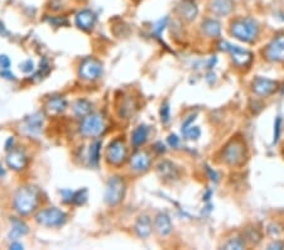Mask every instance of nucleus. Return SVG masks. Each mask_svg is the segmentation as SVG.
I'll list each match as a JSON object with an SVG mask.
<instances>
[{"label":"nucleus","instance_id":"nucleus-33","mask_svg":"<svg viewBox=\"0 0 284 250\" xmlns=\"http://www.w3.org/2000/svg\"><path fill=\"white\" fill-rule=\"evenodd\" d=\"M167 22H168V18L166 17L165 19H161V21L158 22V23L156 24V28H154V32H156L158 36H161V33H162V31H165V28H166V26H167Z\"/></svg>","mask_w":284,"mask_h":250},{"label":"nucleus","instance_id":"nucleus-8","mask_svg":"<svg viewBox=\"0 0 284 250\" xmlns=\"http://www.w3.org/2000/svg\"><path fill=\"white\" fill-rule=\"evenodd\" d=\"M102 73V65L95 58H87L81 63L80 76L84 80L94 81L99 78Z\"/></svg>","mask_w":284,"mask_h":250},{"label":"nucleus","instance_id":"nucleus-36","mask_svg":"<svg viewBox=\"0 0 284 250\" xmlns=\"http://www.w3.org/2000/svg\"><path fill=\"white\" fill-rule=\"evenodd\" d=\"M52 24H55L56 27H62V26H67L68 21L66 18H52L48 19Z\"/></svg>","mask_w":284,"mask_h":250},{"label":"nucleus","instance_id":"nucleus-39","mask_svg":"<svg viewBox=\"0 0 284 250\" xmlns=\"http://www.w3.org/2000/svg\"><path fill=\"white\" fill-rule=\"evenodd\" d=\"M0 75H2V76H6V78H8V80H14V78H16V76H14L13 73L8 72V70L3 71V72L0 73Z\"/></svg>","mask_w":284,"mask_h":250},{"label":"nucleus","instance_id":"nucleus-14","mask_svg":"<svg viewBox=\"0 0 284 250\" xmlns=\"http://www.w3.org/2000/svg\"><path fill=\"white\" fill-rule=\"evenodd\" d=\"M154 227H156L157 232H158L161 236H168L173 230L172 221H171L170 216H168L167 214H163V212H161V214H158L156 216Z\"/></svg>","mask_w":284,"mask_h":250},{"label":"nucleus","instance_id":"nucleus-15","mask_svg":"<svg viewBox=\"0 0 284 250\" xmlns=\"http://www.w3.org/2000/svg\"><path fill=\"white\" fill-rule=\"evenodd\" d=\"M7 163L11 168H13L14 171H21L23 168H26L27 163H28V159L27 156L21 151H13L8 154L7 157Z\"/></svg>","mask_w":284,"mask_h":250},{"label":"nucleus","instance_id":"nucleus-28","mask_svg":"<svg viewBox=\"0 0 284 250\" xmlns=\"http://www.w3.org/2000/svg\"><path fill=\"white\" fill-rule=\"evenodd\" d=\"M244 246H245V244H244V241H242L241 239H239V237L229 240V241L224 245L225 249H242Z\"/></svg>","mask_w":284,"mask_h":250},{"label":"nucleus","instance_id":"nucleus-2","mask_svg":"<svg viewBox=\"0 0 284 250\" xmlns=\"http://www.w3.org/2000/svg\"><path fill=\"white\" fill-rule=\"evenodd\" d=\"M38 205V191L34 187H21L14 197V207L21 215H29Z\"/></svg>","mask_w":284,"mask_h":250},{"label":"nucleus","instance_id":"nucleus-19","mask_svg":"<svg viewBox=\"0 0 284 250\" xmlns=\"http://www.w3.org/2000/svg\"><path fill=\"white\" fill-rule=\"evenodd\" d=\"M43 127V117L41 114H33L32 116L27 117L26 119V129L31 134H38L39 132L42 131Z\"/></svg>","mask_w":284,"mask_h":250},{"label":"nucleus","instance_id":"nucleus-9","mask_svg":"<svg viewBox=\"0 0 284 250\" xmlns=\"http://www.w3.org/2000/svg\"><path fill=\"white\" fill-rule=\"evenodd\" d=\"M266 60L271 62H284V36H278L264 51Z\"/></svg>","mask_w":284,"mask_h":250},{"label":"nucleus","instance_id":"nucleus-5","mask_svg":"<svg viewBox=\"0 0 284 250\" xmlns=\"http://www.w3.org/2000/svg\"><path fill=\"white\" fill-rule=\"evenodd\" d=\"M105 121L100 114H89L80 125V132L84 137H97L104 132Z\"/></svg>","mask_w":284,"mask_h":250},{"label":"nucleus","instance_id":"nucleus-37","mask_svg":"<svg viewBox=\"0 0 284 250\" xmlns=\"http://www.w3.org/2000/svg\"><path fill=\"white\" fill-rule=\"evenodd\" d=\"M168 143H170V146L173 147V148H177L178 144H180V139L177 138V136H170Z\"/></svg>","mask_w":284,"mask_h":250},{"label":"nucleus","instance_id":"nucleus-29","mask_svg":"<svg viewBox=\"0 0 284 250\" xmlns=\"http://www.w3.org/2000/svg\"><path fill=\"white\" fill-rule=\"evenodd\" d=\"M183 134H185L188 139H197L200 138L201 131L197 128V127H190V128H187L185 132H183Z\"/></svg>","mask_w":284,"mask_h":250},{"label":"nucleus","instance_id":"nucleus-41","mask_svg":"<svg viewBox=\"0 0 284 250\" xmlns=\"http://www.w3.org/2000/svg\"><path fill=\"white\" fill-rule=\"evenodd\" d=\"M0 34H7V29L2 22H0Z\"/></svg>","mask_w":284,"mask_h":250},{"label":"nucleus","instance_id":"nucleus-26","mask_svg":"<svg viewBox=\"0 0 284 250\" xmlns=\"http://www.w3.org/2000/svg\"><path fill=\"white\" fill-rule=\"evenodd\" d=\"M100 148H101V143L99 141L92 143L90 147V163L95 167L99 164L100 161Z\"/></svg>","mask_w":284,"mask_h":250},{"label":"nucleus","instance_id":"nucleus-31","mask_svg":"<svg viewBox=\"0 0 284 250\" xmlns=\"http://www.w3.org/2000/svg\"><path fill=\"white\" fill-rule=\"evenodd\" d=\"M280 131H281V117H276L275 122H274V143L279 141V137H280Z\"/></svg>","mask_w":284,"mask_h":250},{"label":"nucleus","instance_id":"nucleus-18","mask_svg":"<svg viewBox=\"0 0 284 250\" xmlns=\"http://www.w3.org/2000/svg\"><path fill=\"white\" fill-rule=\"evenodd\" d=\"M157 170H158L161 177L165 178V180H176L178 177V170L170 161H163L162 163H159Z\"/></svg>","mask_w":284,"mask_h":250},{"label":"nucleus","instance_id":"nucleus-32","mask_svg":"<svg viewBox=\"0 0 284 250\" xmlns=\"http://www.w3.org/2000/svg\"><path fill=\"white\" fill-rule=\"evenodd\" d=\"M248 240L253 244H258L260 241V234L258 232V230L255 229H249L248 230Z\"/></svg>","mask_w":284,"mask_h":250},{"label":"nucleus","instance_id":"nucleus-23","mask_svg":"<svg viewBox=\"0 0 284 250\" xmlns=\"http://www.w3.org/2000/svg\"><path fill=\"white\" fill-rule=\"evenodd\" d=\"M28 232V226L24 224L22 220L12 219V231L9 234L11 239H17V237L24 236Z\"/></svg>","mask_w":284,"mask_h":250},{"label":"nucleus","instance_id":"nucleus-38","mask_svg":"<svg viewBox=\"0 0 284 250\" xmlns=\"http://www.w3.org/2000/svg\"><path fill=\"white\" fill-rule=\"evenodd\" d=\"M195 119H196V115H192V116H190L187 120H186L185 122H183V125H182V133L186 131V129L190 128V127H191V122H192Z\"/></svg>","mask_w":284,"mask_h":250},{"label":"nucleus","instance_id":"nucleus-22","mask_svg":"<svg viewBox=\"0 0 284 250\" xmlns=\"http://www.w3.org/2000/svg\"><path fill=\"white\" fill-rule=\"evenodd\" d=\"M47 110L52 114H61L66 110L67 107V102H66L65 99L62 97H53V99L48 100L47 102Z\"/></svg>","mask_w":284,"mask_h":250},{"label":"nucleus","instance_id":"nucleus-3","mask_svg":"<svg viewBox=\"0 0 284 250\" xmlns=\"http://www.w3.org/2000/svg\"><path fill=\"white\" fill-rule=\"evenodd\" d=\"M125 195V183L121 177H111L106 185L105 191V202L110 206H116L123 201Z\"/></svg>","mask_w":284,"mask_h":250},{"label":"nucleus","instance_id":"nucleus-4","mask_svg":"<svg viewBox=\"0 0 284 250\" xmlns=\"http://www.w3.org/2000/svg\"><path fill=\"white\" fill-rule=\"evenodd\" d=\"M245 144L240 139L230 142L224 149V161L230 166H240L245 161Z\"/></svg>","mask_w":284,"mask_h":250},{"label":"nucleus","instance_id":"nucleus-1","mask_svg":"<svg viewBox=\"0 0 284 250\" xmlns=\"http://www.w3.org/2000/svg\"><path fill=\"white\" fill-rule=\"evenodd\" d=\"M230 32L239 41L251 43L259 34V24L253 18H240L232 22Z\"/></svg>","mask_w":284,"mask_h":250},{"label":"nucleus","instance_id":"nucleus-10","mask_svg":"<svg viewBox=\"0 0 284 250\" xmlns=\"http://www.w3.org/2000/svg\"><path fill=\"white\" fill-rule=\"evenodd\" d=\"M227 51L231 53L232 62H234V65L237 66V67H246V66L250 65L251 61H253V55H251L249 51L239 47V46H232L229 43Z\"/></svg>","mask_w":284,"mask_h":250},{"label":"nucleus","instance_id":"nucleus-6","mask_svg":"<svg viewBox=\"0 0 284 250\" xmlns=\"http://www.w3.org/2000/svg\"><path fill=\"white\" fill-rule=\"evenodd\" d=\"M36 220L38 224L48 227L61 226L66 222V214L56 207L46 208L37 214Z\"/></svg>","mask_w":284,"mask_h":250},{"label":"nucleus","instance_id":"nucleus-16","mask_svg":"<svg viewBox=\"0 0 284 250\" xmlns=\"http://www.w3.org/2000/svg\"><path fill=\"white\" fill-rule=\"evenodd\" d=\"M210 9L216 16H229L234 11V2L232 0H212Z\"/></svg>","mask_w":284,"mask_h":250},{"label":"nucleus","instance_id":"nucleus-27","mask_svg":"<svg viewBox=\"0 0 284 250\" xmlns=\"http://www.w3.org/2000/svg\"><path fill=\"white\" fill-rule=\"evenodd\" d=\"M87 201V190H80L73 193L72 202L75 205H84Z\"/></svg>","mask_w":284,"mask_h":250},{"label":"nucleus","instance_id":"nucleus-20","mask_svg":"<svg viewBox=\"0 0 284 250\" xmlns=\"http://www.w3.org/2000/svg\"><path fill=\"white\" fill-rule=\"evenodd\" d=\"M135 232L140 237H148L152 232V221L148 216H140L135 224Z\"/></svg>","mask_w":284,"mask_h":250},{"label":"nucleus","instance_id":"nucleus-13","mask_svg":"<svg viewBox=\"0 0 284 250\" xmlns=\"http://www.w3.org/2000/svg\"><path fill=\"white\" fill-rule=\"evenodd\" d=\"M131 170L135 172H146L151 167V157L146 152H136L130 159Z\"/></svg>","mask_w":284,"mask_h":250},{"label":"nucleus","instance_id":"nucleus-21","mask_svg":"<svg viewBox=\"0 0 284 250\" xmlns=\"http://www.w3.org/2000/svg\"><path fill=\"white\" fill-rule=\"evenodd\" d=\"M201 27L207 37H219L221 33V24L216 19H206Z\"/></svg>","mask_w":284,"mask_h":250},{"label":"nucleus","instance_id":"nucleus-40","mask_svg":"<svg viewBox=\"0 0 284 250\" xmlns=\"http://www.w3.org/2000/svg\"><path fill=\"white\" fill-rule=\"evenodd\" d=\"M11 249H23V245L17 244V242H14V244L11 245Z\"/></svg>","mask_w":284,"mask_h":250},{"label":"nucleus","instance_id":"nucleus-17","mask_svg":"<svg viewBox=\"0 0 284 250\" xmlns=\"http://www.w3.org/2000/svg\"><path fill=\"white\" fill-rule=\"evenodd\" d=\"M178 12H180V14L182 16V18L191 22L197 17L198 8L193 0H183L181 6L178 7Z\"/></svg>","mask_w":284,"mask_h":250},{"label":"nucleus","instance_id":"nucleus-24","mask_svg":"<svg viewBox=\"0 0 284 250\" xmlns=\"http://www.w3.org/2000/svg\"><path fill=\"white\" fill-rule=\"evenodd\" d=\"M73 111H75V114L80 117L87 116V115L91 114V111H92L91 102H89L87 100H82V99L77 100V101L75 102V106H73Z\"/></svg>","mask_w":284,"mask_h":250},{"label":"nucleus","instance_id":"nucleus-12","mask_svg":"<svg viewBox=\"0 0 284 250\" xmlns=\"http://www.w3.org/2000/svg\"><path fill=\"white\" fill-rule=\"evenodd\" d=\"M276 90V82L269 78L256 77L253 81V91L259 96H268Z\"/></svg>","mask_w":284,"mask_h":250},{"label":"nucleus","instance_id":"nucleus-25","mask_svg":"<svg viewBox=\"0 0 284 250\" xmlns=\"http://www.w3.org/2000/svg\"><path fill=\"white\" fill-rule=\"evenodd\" d=\"M147 138H148V128L146 125H140L135 131L133 132V136H131V142L135 147H140L141 144L146 143Z\"/></svg>","mask_w":284,"mask_h":250},{"label":"nucleus","instance_id":"nucleus-11","mask_svg":"<svg viewBox=\"0 0 284 250\" xmlns=\"http://www.w3.org/2000/svg\"><path fill=\"white\" fill-rule=\"evenodd\" d=\"M96 14L90 9H82L76 14V26L82 31H91L96 23Z\"/></svg>","mask_w":284,"mask_h":250},{"label":"nucleus","instance_id":"nucleus-7","mask_svg":"<svg viewBox=\"0 0 284 250\" xmlns=\"http://www.w3.org/2000/svg\"><path fill=\"white\" fill-rule=\"evenodd\" d=\"M106 159L109 163L119 166L126 159V147L121 139L111 142L106 149Z\"/></svg>","mask_w":284,"mask_h":250},{"label":"nucleus","instance_id":"nucleus-34","mask_svg":"<svg viewBox=\"0 0 284 250\" xmlns=\"http://www.w3.org/2000/svg\"><path fill=\"white\" fill-rule=\"evenodd\" d=\"M0 67L4 68V70H8L11 67V60H9L8 56L2 55L0 56Z\"/></svg>","mask_w":284,"mask_h":250},{"label":"nucleus","instance_id":"nucleus-30","mask_svg":"<svg viewBox=\"0 0 284 250\" xmlns=\"http://www.w3.org/2000/svg\"><path fill=\"white\" fill-rule=\"evenodd\" d=\"M170 105H168V102H165V104L162 105V109H161V117H162V121L165 122V124H167L168 121H170Z\"/></svg>","mask_w":284,"mask_h":250},{"label":"nucleus","instance_id":"nucleus-35","mask_svg":"<svg viewBox=\"0 0 284 250\" xmlns=\"http://www.w3.org/2000/svg\"><path fill=\"white\" fill-rule=\"evenodd\" d=\"M21 68L23 72H32V71L34 70V63L32 62L31 60H28V61H26V62L22 63Z\"/></svg>","mask_w":284,"mask_h":250}]
</instances>
